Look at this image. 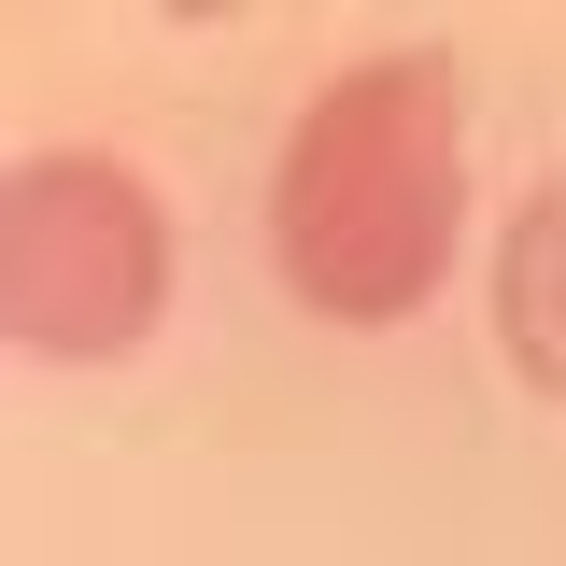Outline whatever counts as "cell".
Returning a JSON list of instances; mask_svg holds the SVG:
<instances>
[{"mask_svg":"<svg viewBox=\"0 0 566 566\" xmlns=\"http://www.w3.org/2000/svg\"><path fill=\"white\" fill-rule=\"evenodd\" d=\"M468 241V71L382 43L312 85L270 170V270L326 326H411Z\"/></svg>","mask_w":566,"mask_h":566,"instance_id":"cell-1","label":"cell"},{"mask_svg":"<svg viewBox=\"0 0 566 566\" xmlns=\"http://www.w3.org/2000/svg\"><path fill=\"white\" fill-rule=\"evenodd\" d=\"M170 312V199L128 156L57 142L0 185V326L29 368H114Z\"/></svg>","mask_w":566,"mask_h":566,"instance_id":"cell-2","label":"cell"},{"mask_svg":"<svg viewBox=\"0 0 566 566\" xmlns=\"http://www.w3.org/2000/svg\"><path fill=\"white\" fill-rule=\"evenodd\" d=\"M495 340L510 368L566 397V170H538L524 199H510V241H495Z\"/></svg>","mask_w":566,"mask_h":566,"instance_id":"cell-3","label":"cell"}]
</instances>
